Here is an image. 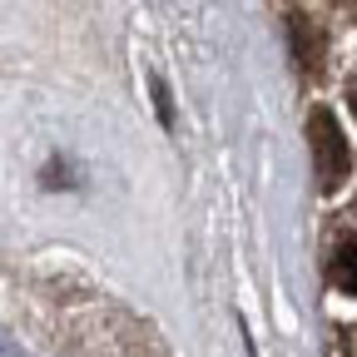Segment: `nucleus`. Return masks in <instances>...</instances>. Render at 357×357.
I'll use <instances>...</instances> for the list:
<instances>
[{
	"instance_id": "obj_1",
	"label": "nucleus",
	"mask_w": 357,
	"mask_h": 357,
	"mask_svg": "<svg viewBox=\"0 0 357 357\" xmlns=\"http://www.w3.org/2000/svg\"><path fill=\"white\" fill-rule=\"evenodd\" d=\"M307 144H312V164H318V189L333 194L342 189V178L352 169V154H347V139H342V124L328 114V109H312L307 119Z\"/></svg>"
},
{
	"instance_id": "obj_2",
	"label": "nucleus",
	"mask_w": 357,
	"mask_h": 357,
	"mask_svg": "<svg viewBox=\"0 0 357 357\" xmlns=\"http://www.w3.org/2000/svg\"><path fill=\"white\" fill-rule=\"evenodd\" d=\"M328 278H333L342 293H357V243H337V253H333V268H328Z\"/></svg>"
},
{
	"instance_id": "obj_3",
	"label": "nucleus",
	"mask_w": 357,
	"mask_h": 357,
	"mask_svg": "<svg viewBox=\"0 0 357 357\" xmlns=\"http://www.w3.org/2000/svg\"><path fill=\"white\" fill-rule=\"evenodd\" d=\"M347 100H352V114H357V84H352V95H347Z\"/></svg>"
}]
</instances>
